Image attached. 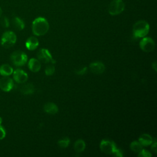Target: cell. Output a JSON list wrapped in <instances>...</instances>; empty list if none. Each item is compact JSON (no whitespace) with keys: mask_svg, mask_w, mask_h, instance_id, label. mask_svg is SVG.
<instances>
[{"mask_svg":"<svg viewBox=\"0 0 157 157\" xmlns=\"http://www.w3.org/2000/svg\"><path fill=\"white\" fill-rule=\"evenodd\" d=\"M49 29L48 21L44 17H39L34 20L32 23V31L34 35L40 36L45 34Z\"/></svg>","mask_w":157,"mask_h":157,"instance_id":"cell-1","label":"cell"},{"mask_svg":"<svg viewBox=\"0 0 157 157\" xmlns=\"http://www.w3.org/2000/svg\"><path fill=\"white\" fill-rule=\"evenodd\" d=\"M149 24L145 20H139L136 22L132 27L133 36L136 38L145 37L149 32Z\"/></svg>","mask_w":157,"mask_h":157,"instance_id":"cell-2","label":"cell"},{"mask_svg":"<svg viewBox=\"0 0 157 157\" xmlns=\"http://www.w3.org/2000/svg\"><path fill=\"white\" fill-rule=\"evenodd\" d=\"M17 41V36L14 32L7 31L3 33L1 39V44L5 48H10L12 47Z\"/></svg>","mask_w":157,"mask_h":157,"instance_id":"cell-3","label":"cell"},{"mask_svg":"<svg viewBox=\"0 0 157 157\" xmlns=\"http://www.w3.org/2000/svg\"><path fill=\"white\" fill-rule=\"evenodd\" d=\"M10 59L15 66H22L26 63L28 61V56L25 52L17 50L13 52L11 54Z\"/></svg>","mask_w":157,"mask_h":157,"instance_id":"cell-4","label":"cell"},{"mask_svg":"<svg viewBox=\"0 0 157 157\" xmlns=\"http://www.w3.org/2000/svg\"><path fill=\"white\" fill-rule=\"evenodd\" d=\"M125 4L122 0H113L108 7V12L111 15H117L123 12Z\"/></svg>","mask_w":157,"mask_h":157,"instance_id":"cell-5","label":"cell"},{"mask_svg":"<svg viewBox=\"0 0 157 157\" xmlns=\"http://www.w3.org/2000/svg\"><path fill=\"white\" fill-rule=\"evenodd\" d=\"M37 57L38 59L42 63H52V64H55L56 62L53 58L50 52L46 48L39 49L37 53Z\"/></svg>","mask_w":157,"mask_h":157,"instance_id":"cell-6","label":"cell"},{"mask_svg":"<svg viewBox=\"0 0 157 157\" xmlns=\"http://www.w3.org/2000/svg\"><path fill=\"white\" fill-rule=\"evenodd\" d=\"M116 148L115 142L110 140L104 139L100 143L101 150L107 155H112Z\"/></svg>","mask_w":157,"mask_h":157,"instance_id":"cell-7","label":"cell"},{"mask_svg":"<svg viewBox=\"0 0 157 157\" xmlns=\"http://www.w3.org/2000/svg\"><path fill=\"white\" fill-rule=\"evenodd\" d=\"M139 46L141 50L144 52H150L154 50L155 44L154 40L151 37H144V38L140 41Z\"/></svg>","mask_w":157,"mask_h":157,"instance_id":"cell-8","label":"cell"},{"mask_svg":"<svg viewBox=\"0 0 157 157\" xmlns=\"http://www.w3.org/2000/svg\"><path fill=\"white\" fill-rule=\"evenodd\" d=\"M13 80L8 76H4L0 79V88L5 92L10 91L13 88Z\"/></svg>","mask_w":157,"mask_h":157,"instance_id":"cell-9","label":"cell"},{"mask_svg":"<svg viewBox=\"0 0 157 157\" xmlns=\"http://www.w3.org/2000/svg\"><path fill=\"white\" fill-rule=\"evenodd\" d=\"M13 77L14 80L18 83H25L28 78L26 72L20 69H17L13 72Z\"/></svg>","mask_w":157,"mask_h":157,"instance_id":"cell-10","label":"cell"},{"mask_svg":"<svg viewBox=\"0 0 157 157\" xmlns=\"http://www.w3.org/2000/svg\"><path fill=\"white\" fill-rule=\"evenodd\" d=\"M90 69L91 72L95 74H101L105 71V67L101 61H95L90 64Z\"/></svg>","mask_w":157,"mask_h":157,"instance_id":"cell-11","label":"cell"},{"mask_svg":"<svg viewBox=\"0 0 157 157\" xmlns=\"http://www.w3.org/2000/svg\"><path fill=\"white\" fill-rule=\"evenodd\" d=\"M28 67L29 70L33 72L39 71L41 67L40 61L36 58H31L28 62Z\"/></svg>","mask_w":157,"mask_h":157,"instance_id":"cell-12","label":"cell"},{"mask_svg":"<svg viewBox=\"0 0 157 157\" xmlns=\"http://www.w3.org/2000/svg\"><path fill=\"white\" fill-rule=\"evenodd\" d=\"M25 45L29 50H34L38 47L39 40L36 37L31 36L26 40Z\"/></svg>","mask_w":157,"mask_h":157,"instance_id":"cell-13","label":"cell"},{"mask_svg":"<svg viewBox=\"0 0 157 157\" xmlns=\"http://www.w3.org/2000/svg\"><path fill=\"white\" fill-rule=\"evenodd\" d=\"M138 141L142 146H148L152 144L153 139L150 135L145 133L139 136Z\"/></svg>","mask_w":157,"mask_h":157,"instance_id":"cell-14","label":"cell"},{"mask_svg":"<svg viewBox=\"0 0 157 157\" xmlns=\"http://www.w3.org/2000/svg\"><path fill=\"white\" fill-rule=\"evenodd\" d=\"M44 110L49 114H55L58 111V106L53 102H47L44 106Z\"/></svg>","mask_w":157,"mask_h":157,"instance_id":"cell-15","label":"cell"},{"mask_svg":"<svg viewBox=\"0 0 157 157\" xmlns=\"http://www.w3.org/2000/svg\"><path fill=\"white\" fill-rule=\"evenodd\" d=\"M12 25L13 27L18 31L23 30L25 26L23 20L18 17H13V18L12 19Z\"/></svg>","mask_w":157,"mask_h":157,"instance_id":"cell-16","label":"cell"},{"mask_svg":"<svg viewBox=\"0 0 157 157\" xmlns=\"http://www.w3.org/2000/svg\"><path fill=\"white\" fill-rule=\"evenodd\" d=\"M13 72V68L7 64H2L0 66V74L2 76H9Z\"/></svg>","mask_w":157,"mask_h":157,"instance_id":"cell-17","label":"cell"},{"mask_svg":"<svg viewBox=\"0 0 157 157\" xmlns=\"http://www.w3.org/2000/svg\"><path fill=\"white\" fill-rule=\"evenodd\" d=\"M20 91L24 94H31L34 91V86L31 83L24 84L21 86Z\"/></svg>","mask_w":157,"mask_h":157,"instance_id":"cell-18","label":"cell"},{"mask_svg":"<svg viewBox=\"0 0 157 157\" xmlns=\"http://www.w3.org/2000/svg\"><path fill=\"white\" fill-rule=\"evenodd\" d=\"M86 145L82 139L77 140L74 145V149L77 153H81L85 149Z\"/></svg>","mask_w":157,"mask_h":157,"instance_id":"cell-19","label":"cell"},{"mask_svg":"<svg viewBox=\"0 0 157 157\" xmlns=\"http://www.w3.org/2000/svg\"><path fill=\"white\" fill-rule=\"evenodd\" d=\"M130 148L134 153H138L142 149V145L139 142V141L134 140L131 143Z\"/></svg>","mask_w":157,"mask_h":157,"instance_id":"cell-20","label":"cell"},{"mask_svg":"<svg viewBox=\"0 0 157 157\" xmlns=\"http://www.w3.org/2000/svg\"><path fill=\"white\" fill-rule=\"evenodd\" d=\"M70 144V139L68 137H64L58 140V144L61 148H66Z\"/></svg>","mask_w":157,"mask_h":157,"instance_id":"cell-21","label":"cell"},{"mask_svg":"<svg viewBox=\"0 0 157 157\" xmlns=\"http://www.w3.org/2000/svg\"><path fill=\"white\" fill-rule=\"evenodd\" d=\"M55 71V66L53 65H50V66H48L45 69V74L47 76H50V75H52L54 74Z\"/></svg>","mask_w":157,"mask_h":157,"instance_id":"cell-22","label":"cell"},{"mask_svg":"<svg viewBox=\"0 0 157 157\" xmlns=\"http://www.w3.org/2000/svg\"><path fill=\"white\" fill-rule=\"evenodd\" d=\"M151 155H152L151 154V153L149 151H148L145 149H143V148L140 151H139L138 153V155H137V156L139 157H150V156H151Z\"/></svg>","mask_w":157,"mask_h":157,"instance_id":"cell-23","label":"cell"},{"mask_svg":"<svg viewBox=\"0 0 157 157\" xmlns=\"http://www.w3.org/2000/svg\"><path fill=\"white\" fill-rule=\"evenodd\" d=\"M1 24L4 28H8L10 25L9 18L6 17H3L1 20Z\"/></svg>","mask_w":157,"mask_h":157,"instance_id":"cell-24","label":"cell"},{"mask_svg":"<svg viewBox=\"0 0 157 157\" xmlns=\"http://www.w3.org/2000/svg\"><path fill=\"white\" fill-rule=\"evenodd\" d=\"M112 155L113 156H120V157L123 156V151L120 149H118L117 148L115 149V150L113 151V152L112 153Z\"/></svg>","mask_w":157,"mask_h":157,"instance_id":"cell-25","label":"cell"},{"mask_svg":"<svg viewBox=\"0 0 157 157\" xmlns=\"http://www.w3.org/2000/svg\"><path fill=\"white\" fill-rule=\"evenodd\" d=\"M6 131L5 128L2 126L0 125V140L3 139L6 137Z\"/></svg>","mask_w":157,"mask_h":157,"instance_id":"cell-26","label":"cell"},{"mask_svg":"<svg viewBox=\"0 0 157 157\" xmlns=\"http://www.w3.org/2000/svg\"><path fill=\"white\" fill-rule=\"evenodd\" d=\"M86 71H87V67H84L77 71L75 72L77 75H83L86 72Z\"/></svg>","mask_w":157,"mask_h":157,"instance_id":"cell-27","label":"cell"},{"mask_svg":"<svg viewBox=\"0 0 157 157\" xmlns=\"http://www.w3.org/2000/svg\"><path fill=\"white\" fill-rule=\"evenodd\" d=\"M156 139L154 140V141L152 142V144H151V150L155 153H156V151H157V147H156Z\"/></svg>","mask_w":157,"mask_h":157,"instance_id":"cell-28","label":"cell"},{"mask_svg":"<svg viewBox=\"0 0 157 157\" xmlns=\"http://www.w3.org/2000/svg\"><path fill=\"white\" fill-rule=\"evenodd\" d=\"M152 67L155 70V71L156 72L157 70H156V61H155L152 63Z\"/></svg>","mask_w":157,"mask_h":157,"instance_id":"cell-29","label":"cell"},{"mask_svg":"<svg viewBox=\"0 0 157 157\" xmlns=\"http://www.w3.org/2000/svg\"><path fill=\"white\" fill-rule=\"evenodd\" d=\"M2 10L1 7H0V17H1V15H2Z\"/></svg>","mask_w":157,"mask_h":157,"instance_id":"cell-30","label":"cell"},{"mask_svg":"<svg viewBox=\"0 0 157 157\" xmlns=\"http://www.w3.org/2000/svg\"><path fill=\"white\" fill-rule=\"evenodd\" d=\"M2 122V118L0 117V125H1Z\"/></svg>","mask_w":157,"mask_h":157,"instance_id":"cell-31","label":"cell"}]
</instances>
